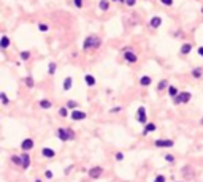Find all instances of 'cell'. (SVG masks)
I'll list each match as a JSON object with an SVG mask.
<instances>
[{
    "label": "cell",
    "instance_id": "cell-42",
    "mask_svg": "<svg viewBox=\"0 0 203 182\" xmlns=\"http://www.w3.org/2000/svg\"><path fill=\"white\" fill-rule=\"evenodd\" d=\"M201 11H203V10H201Z\"/></svg>",
    "mask_w": 203,
    "mask_h": 182
},
{
    "label": "cell",
    "instance_id": "cell-24",
    "mask_svg": "<svg viewBox=\"0 0 203 182\" xmlns=\"http://www.w3.org/2000/svg\"><path fill=\"white\" fill-rule=\"evenodd\" d=\"M201 71H203L201 68H195V70L192 71V74H194L195 78H200V76H201Z\"/></svg>",
    "mask_w": 203,
    "mask_h": 182
},
{
    "label": "cell",
    "instance_id": "cell-16",
    "mask_svg": "<svg viewBox=\"0 0 203 182\" xmlns=\"http://www.w3.org/2000/svg\"><path fill=\"white\" fill-rule=\"evenodd\" d=\"M190 51H192V46H190L189 43H186V44H183V48H181V53H183V54H189V53H190Z\"/></svg>",
    "mask_w": 203,
    "mask_h": 182
},
{
    "label": "cell",
    "instance_id": "cell-11",
    "mask_svg": "<svg viewBox=\"0 0 203 182\" xmlns=\"http://www.w3.org/2000/svg\"><path fill=\"white\" fill-rule=\"evenodd\" d=\"M21 165H22L24 168H29V166H30V157H29L27 154H24L22 157H21Z\"/></svg>",
    "mask_w": 203,
    "mask_h": 182
},
{
    "label": "cell",
    "instance_id": "cell-32",
    "mask_svg": "<svg viewBox=\"0 0 203 182\" xmlns=\"http://www.w3.org/2000/svg\"><path fill=\"white\" fill-rule=\"evenodd\" d=\"M160 2H162L164 5H168V7H170V5L173 3V0H160Z\"/></svg>",
    "mask_w": 203,
    "mask_h": 182
},
{
    "label": "cell",
    "instance_id": "cell-36",
    "mask_svg": "<svg viewBox=\"0 0 203 182\" xmlns=\"http://www.w3.org/2000/svg\"><path fill=\"white\" fill-rule=\"evenodd\" d=\"M165 160L171 163V162H173V155H165Z\"/></svg>",
    "mask_w": 203,
    "mask_h": 182
},
{
    "label": "cell",
    "instance_id": "cell-23",
    "mask_svg": "<svg viewBox=\"0 0 203 182\" xmlns=\"http://www.w3.org/2000/svg\"><path fill=\"white\" fill-rule=\"evenodd\" d=\"M30 57V53H27V51H22V53H21V59L22 60H27Z\"/></svg>",
    "mask_w": 203,
    "mask_h": 182
},
{
    "label": "cell",
    "instance_id": "cell-3",
    "mask_svg": "<svg viewBox=\"0 0 203 182\" xmlns=\"http://www.w3.org/2000/svg\"><path fill=\"white\" fill-rule=\"evenodd\" d=\"M190 94L189 92H181L180 95H178V98H174V103H187L190 100Z\"/></svg>",
    "mask_w": 203,
    "mask_h": 182
},
{
    "label": "cell",
    "instance_id": "cell-2",
    "mask_svg": "<svg viewBox=\"0 0 203 182\" xmlns=\"http://www.w3.org/2000/svg\"><path fill=\"white\" fill-rule=\"evenodd\" d=\"M57 135H59V139H62V141H67V139H71V138H73V132H71V130H64V128H59Z\"/></svg>",
    "mask_w": 203,
    "mask_h": 182
},
{
    "label": "cell",
    "instance_id": "cell-38",
    "mask_svg": "<svg viewBox=\"0 0 203 182\" xmlns=\"http://www.w3.org/2000/svg\"><path fill=\"white\" fill-rule=\"evenodd\" d=\"M44 174H46V177H48V179H51V177H53V173H51L49 169H48V171H46Z\"/></svg>",
    "mask_w": 203,
    "mask_h": 182
},
{
    "label": "cell",
    "instance_id": "cell-37",
    "mask_svg": "<svg viewBox=\"0 0 203 182\" xmlns=\"http://www.w3.org/2000/svg\"><path fill=\"white\" fill-rule=\"evenodd\" d=\"M116 159H117V160H119V162H121V160H122V159H124V155H122V154H121V152H119V154H116Z\"/></svg>",
    "mask_w": 203,
    "mask_h": 182
},
{
    "label": "cell",
    "instance_id": "cell-19",
    "mask_svg": "<svg viewBox=\"0 0 203 182\" xmlns=\"http://www.w3.org/2000/svg\"><path fill=\"white\" fill-rule=\"evenodd\" d=\"M98 7H100V10H103V11H107V10H108V0H100V3H98Z\"/></svg>",
    "mask_w": 203,
    "mask_h": 182
},
{
    "label": "cell",
    "instance_id": "cell-5",
    "mask_svg": "<svg viewBox=\"0 0 203 182\" xmlns=\"http://www.w3.org/2000/svg\"><path fill=\"white\" fill-rule=\"evenodd\" d=\"M71 119H73V120H83V119H86V113L75 109V111L71 113Z\"/></svg>",
    "mask_w": 203,
    "mask_h": 182
},
{
    "label": "cell",
    "instance_id": "cell-18",
    "mask_svg": "<svg viewBox=\"0 0 203 182\" xmlns=\"http://www.w3.org/2000/svg\"><path fill=\"white\" fill-rule=\"evenodd\" d=\"M140 84H141V86H149V84H151V78H149V76H143L141 79H140Z\"/></svg>",
    "mask_w": 203,
    "mask_h": 182
},
{
    "label": "cell",
    "instance_id": "cell-39",
    "mask_svg": "<svg viewBox=\"0 0 203 182\" xmlns=\"http://www.w3.org/2000/svg\"><path fill=\"white\" fill-rule=\"evenodd\" d=\"M198 54H200V56H203V46H201V48H198Z\"/></svg>",
    "mask_w": 203,
    "mask_h": 182
},
{
    "label": "cell",
    "instance_id": "cell-20",
    "mask_svg": "<svg viewBox=\"0 0 203 182\" xmlns=\"http://www.w3.org/2000/svg\"><path fill=\"white\" fill-rule=\"evenodd\" d=\"M70 87H71V78H67V79L64 81V89H65V90H68Z\"/></svg>",
    "mask_w": 203,
    "mask_h": 182
},
{
    "label": "cell",
    "instance_id": "cell-22",
    "mask_svg": "<svg viewBox=\"0 0 203 182\" xmlns=\"http://www.w3.org/2000/svg\"><path fill=\"white\" fill-rule=\"evenodd\" d=\"M168 94H170L171 97H176V94H178V90H176V87H173V86H170V87H168Z\"/></svg>",
    "mask_w": 203,
    "mask_h": 182
},
{
    "label": "cell",
    "instance_id": "cell-10",
    "mask_svg": "<svg viewBox=\"0 0 203 182\" xmlns=\"http://www.w3.org/2000/svg\"><path fill=\"white\" fill-rule=\"evenodd\" d=\"M41 154H43V157H46V159H53L54 155H56V152H54L53 149H49V147H44V149L41 150Z\"/></svg>",
    "mask_w": 203,
    "mask_h": 182
},
{
    "label": "cell",
    "instance_id": "cell-29",
    "mask_svg": "<svg viewBox=\"0 0 203 182\" xmlns=\"http://www.w3.org/2000/svg\"><path fill=\"white\" fill-rule=\"evenodd\" d=\"M75 5H76V8H81L83 7V0H75Z\"/></svg>",
    "mask_w": 203,
    "mask_h": 182
},
{
    "label": "cell",
    "instance_id": "cell-12",
    "mask_svg": "<svg viewBox=\"0 0 203 182\" xmlns=\"http://www.w3.org/2000/svg\"><path fill=\"white\" fill-rule=\"evenodd\" d=\"M149 24H151V27H159V25L162 24V19L159 18V16H154V18H151V21H149Z\"/></svg>",
    "mask_w": 203,
    "mask_h": 182
},
{
    "label": "cell",
    "instance_id": "cell-9",
    "mask_svg": "<svg viewBox=\"0 0 203 182\" xmlns=\"http://www.w3.org/2000/svg\"><path fill=\"white\" fill-rule=\"evenodd\" d=\"M21 147H22L24 150H30V149L34 147V141H32L30 138H27V139H24V141H22V144H21Z\"/></svg>",
    "mask_w": 203,
    "mask_h": 182
},
{
    "label": "cell",
    "instance_id": "cell-31",
    "mask_svg": "<svg viewBox=\"0 0 203 182\" xmlns=\"http://www.w3.org/2000/svg\"><path fill=\"white\" fill-rule=\"evenodd\" d=\"M135 2H137V0H125V3L129 5V7H133V5H135Z\"/></svg>",
    "mask_w": 203,
    "mask_h": 182
},
{
    "label": "cell",
    "instance_id": "cell-4",
    "mask_svg": "<svg viewBox=\"0 0 203 182\" xmlns=\"http://www.w3.org/2000/svg\"><path fill=\"white\" fill-rule=\"evenodd\" d=\"M137 119H138V122H140V124H146V109H144L143 106H141V108H138Z\"/></svg>",
    "mask_w": 203,
    "mask_h": 182
},
{
    "label": "cell",
    "instance_id": "cell-28",
    "mask_svg": "<svg viewBox=\"0 0 203 182\" xmlns=\"http://www.w3.org/2000/svg\"><path fill=\"white\" fill-rule=\"evenodd\" d=\"M78 105H76V101H73V100H70L68 101V108H76Z\"/></svg>",
    "mask_w": 203,
    "mask_h": 182
},
{
    "label": "cell",
    "instance_id": "cell-34",
    "mask_svg": "<svg viewBox=\"0 0 203 182\" xmlns=\"http://www.w3.org/2000/svg\"><path fill=\"white\" fill-rule=\"evenodd\" d=\"M13 162H14L16 165H21V157H13Z\"/></svg>",
    "mask_w": 203,
    "mask_h": 182
},
{
    "label": "cell",
    "instance_id": "cell-17",
    "mask_svg": "<svg viewBox=\"0 0 203 182\" xmlns=\"http://www.w3.org/2000/svg\"><path fill=\"white\" fill-rule=\"evenodd\" d=\"M154 130H156V125H154V124H146V128H144L143 133L146 135V133H149V132H154Z\"/></svg>",
    "mask_w": 203,
    "mask_h": 182
},
{
    "label": "cell",
    "instance_id": "cell-35",
    "mask_svg": "<svg viewBox=\"0 0 203 182\" xmlns=\"http://www.w3.org/2000/svg\"><path fill=\"white\" fill-rule=\"evenodd\" d=\"M0 97H2V101H3V103H8V98H7V95H5L3 92H2V95H0Z\"/></svg>",
    "mask_w": 203,
    "mask_h": 182
},
{
    "label": "cell",
    "instance_id": "cell-21",
    "mask_svg": "<svg viewBox=\"0 0 203 182\" xmlns=\"http://www.w3.org/2000/svg\"><path fill=\"white\" fill-rule=\"evenodd\" d=\"M48 70H49V74H54V73H56V63H54V62H53V63H49Z\"/></svg>",
    "mask_w": 203,
    "mask_h": 182
},
{
    "label": "cell",
    "instance_id": "cell-1",
    "mask_svg": "<svg viewBox=\"0 0 203 182\" xmlns=\"http://www.w3.org/2000/svg\"><path fill=\"white\" fill-rule=\"evenodd\" d=\"M102 44V40L98 38V37H95V35H91V37H87L86 40H84V49H89V48H98Z\"/></svg>",
    "mask_w": 203,
    "mask_h": 182
},
{
    "label": "cell",
    "instance_id": "cell-15",
    "mask_svg": "<svg viewBox=\"0 0 203 182\" xmlns=\"http://www.w3.org/2000/svg\"><path fill=\"white\" fill-rule=\"evenodd\" d=\"M8 44H10V40H8V37H2V41H0V46H2V49H7L8 48Z\"/></svg>",
    "mask_w": 203,
    "mask_h": 182
},
{
    "label": "cell",
    "instance_id": "cell-8",
    "mask_svg": "<svg viewBox=\"0 0 203 182\" xmlns=\"http://www.w3.org/2000/svg\"><path fill=\"white\" fill-rule=\"evenodd\" d=\"M156 146H157V147H171V146H173V141H170V139H157V141H156Z\"/></svg>",
    "mask_w": 203,
    "mask_h": 182
},
{
    "label": "cell",
    "instance_id": "cell-25",
    "mask_svg": "<svg viewBox=\"0 0 203 182\" xmlns=\"http://www.w3.org/2000/svg\"><path fill=\"white\" fill-rule=\"evenodd\" d=\"M154 182H165V176H162V174H159L157 177H156V180Z\"/></svg>",
    "mask_w": 203,
    "mask_h": 182
},
{
    "label": "cell",
    "instance_id": "cell-13",
    "mask_svg": "<svg viewBox=\"0 0 203 182\" xmlns=\"http://www.w3.org/2000/svg\"><path fill=\"white\" fill-rule=\"evenodd\" d=\"M84 79H86V84H87V86H91V87L95 86V78H94L92 74H86Z\"/></svg>",
    "mask_w": 203,
    "mask_h": 182
},
{
    "label": "cell",
    "instance_id": "cell-30",
    "mask_svg": "<svg viewBox=\"0 0 203 182\" xmlns=\"http://www.w3.org/2000/svg\"><path fill=\"white\" fill-rule=\"evenodd\" d=\"M25 83H27L29 87H34V81H32V78H27V79H25Z\"/></svg>",
    "mask_w": 203,
    "mask_h": 182
},
{
    "label": "cell",
    "instance_id": "cell-7",
    "mask_svg": "<svg viewBox=\"0 0 203 182\" xmlns=\"http://www.w3.org/2000/svg\"><path fill=\"white\" fill-rule=\"evenodd\" d=\"M124 57H125V60H127V62H130V63H135V62H137V59H138V57H137V54H133L132 51H127V53L124 54Z\"/></svg>",
    "mask_w": 203,
    "mask_h": 182
},
{
    "label": "cell",
    "instance_id": "cell-26",
    "mask_svg": "<svg viewBox=\"0 0 203 182\" xmlns=\"http://www.w3.org/2000/svg\"><path fill=\"white\" fill-rule=\"evenodd\" d=\"M38 29H40L41 32H46V30H48V25H46V24H40V25H38Z\"/></svg>",
    "mask_w": 203,
    "mask_h": 182
},
{
    "label": "cell",
    "instance_id": "cell-14",
    "mask_svg": "<svg viewBox=\"0 0 203 182\" xmlns=\"http://www.w3.org/2000/svg\"><path fill=\"white\" fill-rule=\"evenodd\" d=\"M51 105H53V103H51L49 100H41V101H40V106H41L43 109H49Z\"/></svg>",
    "mask_w": 203,
    "mask_h": 182
},
{
    "label": "cell",
    "instance_id": "cell-40",
    "mask_svg": "<svg viewBox=\"0 0 203 182\" xmlns=\"http://www.w3.org/2000/svg\"><path fill=\"white\" fill-rule=\"evenodd\" d=\"M113 2H125V0H113Z\"/></svg>",
    "mask_w": 203,
    "mask_h": 182
},
{
    "label": "cell",
    "instance_id": "cell-27",
    "mask_svg": "<svg viewBox=\"0 0 203 182\" xmlns=\"http://www.w3.org/2000/svg\"><path fill=\"white\" fill-rule=\"evenodd\" d=\"M59 114L62 116V117H65L68 113H67V108H60V111H59Z\"/></svg>",
    "mask_w": 203,
    "mask_h": 182
},
{
    "label": "cell",
    "instance_id": "cell-41",
    "mask_svg": "<svg viewBox=\"0 0 203 182\" xmlns=\"http://www.w3.org/2000/svg\"><path fill=\"white\" fill-rule=\"evenodd\" d=\"M35 182H41V180H35Z\"/></svg>",
    "mask_w": 203,
    "mask_h": 182
},
{
    "label": "cell",
    "instance_id": "cell-33",
    "mask_svg": "<svg viewBox=\"0 0 203 182\" xmlns=\"http://www.w3.org/2000/svg\"><path fill=\"white\" fill-rule=\"evenodd\" d=\"M165 84H167V81H160V83H159V90H162V89L165 87Z\"/></svg>",
    "mask_w": 203,
    "mask_h": 182
},
{
    "label": "cell",
    "instance_id": "cell-6",
    "mask_svg": "<svg viewBox=\"0 0 203 182\" xmlns=\"http://www.w3.org/2000/svg\"><path fill=\"white\" fill-rule=\"evenodd\" d=\"M102 173H103V169H102L100 166H95V168L89 169V176H91V177H94V179L100 177V176H102Z\"/></svg>",
    "mask_w": 203,
    "mask_h": 182
}]
</instances>
